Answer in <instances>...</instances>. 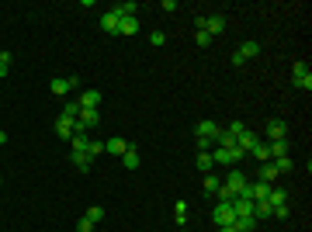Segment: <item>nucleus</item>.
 Instances as JSON below:
<instances>
[{
	"instance_id": "obj_1",
	"label": "nucleus",
	"mask_w": 312,
	"mask_h": 232,
	"mask_svg": "<svg viewBox=\"0 0 312 232\" xmlns=\"http://www.w3.org/2000/svg\"><path fill=\"white\" fill-rule=\"evenodd\" d=\"M101 125V115H97V108H80L77 121H73V128H77V135H87L90 128H97Z\"/></svg>"
},
{
	"instance_id": "obj_2",
	"label": "nucleus",
	"mask_w": 312,
	"mask_h": 232,
	"mask_svg": "<svg viewBox=\"0 0 312 232\" xmlns=\"http://www.w3.org/2000/svg\"><path fill=\"white\" fill-rule=\"evenodd\" d=\"M292 83L302 87V90H312V70H309V63H295V66H292Z\"/></svg>"
},
{
	"instance_id": "obj_3",
	"label": "nucleus",
	"mask_w": 312,
	"mask_h": 232,
	"mask_svg": "<svg viewBox=\"0 0 312 232\" xmlns=\"http://www.w3.org/2000/svg\"><path fill=\"white\" fill-rule=\"evenodd\" d=\"M77 87H80L77 77H52V83H49V90H52L56 97H66V94L77 90Z\"/></svg>"
},
{
	"instance_id": "obj_4",
	"label": "nucleus",
	"mask_w": 312,
	"mask_h": 232,
	"mask_svg": "<svg viewBox=\"0 0 312 232\" xmlns=\"http://www.w3.org/2000/svg\"><path fill=\"white\" fill-rule=\"evenodd\" d=\"M239 159H243L239 149H219V146L212 149V163H219V166H236Z\"/></svg>"
},
{
	"instance_id": "obj_5",
	"label": "nucleus",
	"mask_w": 312,
	"mask_h": 232,
	"mask_svg": "<svg viewBox=\"0 0 312 232\" xmlns=\"http://www.w3.org/2000/svg\"><path fill=\"white\" fill-rule=\"evenodd\" d=\"M194 132H198V139H208V142L215 146V139H219L222 125H219V121H194Z\"/></svg>"
},
{
	"instance_id": "obj_6",
	"label": "nucleus",
	"mask_w": 312,
	"mask_h": 232,
	"mask_svg": "<svg viewBox=\"0 0 312 232\" xmlns=\"http://www.w3.org/2000/svg\"><path fill=\"white\" fill-rule=\"evenodd\" d=\"M222 184H226V187H229V191H233V194H239V191H243V187H246V184H250V177H246V173H243V170H229V173H226V180H222Z\"/></svg>"
},
{
	"instance_id": "obj_7",
	"label": "nucleus",
	"mask_w": 312,
	"mask_h": 232,
	"mask_svg": "<svg viewBox=\"0 0 312 232\" xmlns=\"http://www.w3.org/2000/svg\"><path fill=\"white\" fill-rule=\"evenodd\" d=\"M260 139H257V132H250V128H243L239 135H236V149L246 156V153H253V146H257Z\"/></svg>"
},
{
	"instance_id": "obj_8",
	"label": "nucleus",
	"mask_w": 312,
	"mask_h": 232,
	"mask_svg": "<svg viewBox=\"0 0 312 232\" xmlns=\"http://www.w3.org/2000/svg\"><path fill=\"white\" fill-rule=\"evenodd\" d=\"M233 205H215V208H212V222H215V226H233Z\"/></svg>"
},
{
	"instance_id": "obj_9",
	"label": "nucleus",
	"mask_w": 312,
	"mask_h": 232,
	"mask_svg": "<svg viewBox=\"0 0 312 232\" xmlns=\"http://www.w3.org/2000/svg\"><path fill=\"white\" fill-rule=\"evenodd\" d=\"M129 146H132L129 139L115 135V139H108V142H104V153H111V156H125V153H129Z\"/></svg>"
},
{
	"instance_id": "obj_10",
	"label": "nucleus",
	"mask_w": 312,
	"mask_h": 232,
	"mask_svg": "<svg viewBox=\"0 0 312 232\" xmlns=\"http://www.w3.org/2000/svg\"><path fill=\"white\" fill-rule=\"evenodd\" d=\"M205 31H208V35H212V42H215V38L226 31V17H222V14H215V17H205Z\"/></svg>"
},
{
	"instance_id": "obj_11",
	"label": "nucleus",
	"mask_w": 312,
	"mask_h": 232,
	"mask_svg": "<svg viewBox=\"0 0 312 232\" xmlns=\"http://www.w3.org/2000/svg\"><path fill=\"white\" fill-rule=\"evenodd\" d=\"M288 135V121H281V118H271L267 121V139L274 142V139H285Z\"/></svg>"
},
{
	"instance_id": "obj_12",
	"label": "nucleus",
	"mask_w": 312,
	"mask_h": 232,
	"mask_svg": "<svg viewBox=\"0 0 312 232\" xmlns=\"http://www.w3.org/2000/svg\"><path fill=\"white\" fill-rule=\"evenodd\" d=\"M118 24H122V17H118L115 10H104V14H101V28H104L108 35H118Z\"/></svg>"
},
{
	"instance_id": "obj_13",
	"label": "nucleus",
	"mask_w": 312,
	"mask_h": 232,
	"mask_svg": "<svg viewBox=\"0 0 312 232\" xmlns=\"http://www.w3.org/2000/svg\"><path fill=\"white\" fill-rule=\"evenodd\" d=\"M56 135L70 142V139L77 135V128H73V118H63V115H59V121H56Z\"/></svg>"
},
{
	"instance_id": "obj_14",
	"label": "nucleus",
	"mask_w": 312,
	"mask_h": 232,
	"mask_svg": "<svg viewBox=\"0 0 312 232\" xmlns=\"http://www.w3.org/2000/svg\"><path fill=\"white\" fill-rule=\"evenodd\" d=\"M236 56L246 63V59H253V56H260V42H243L239 49H236Z\"/></svg>"
},
{
	"instance_id": "obj_15",
	"label": "nucleus",
	"mask_w": 312,
	"mask_h": 232,
	"mask_svg": "<svg viewBox=\"0 0 312 232\" xmlns=\"http://www.w3.org/2000/svg\"><path fill=\"white\" fill-rule=\"evenodd\" d=\"M267 153H271V159L288 156V139H274V142H267Z\"/></svg>"
},
{
	"instance_id": "obj_16",
	"label": "nucleus",
	"mask_w": 312,
	"mask_h": 232,
	"mask_svg": "<svg viewBox=\"0 0 312 232\" xmlns=\"http://www.w3.org/2000/svg\"><path fill=\"white\" fill-rule=\"evenodd\" d=\"M77 104L80 108H97V104H101V90H83Z\"/></svg>"
},
{
	"instance_id": "obj_17",
	"label": "nucleus",
	"mask_w": 312,
	"mask_h": 232,
	"mask_svg": "<svg viewBox=\"0 0 312 232\" xmlns=\"http://www.w3.org/2000/svg\"><path fill=\"white\" fill-rule=\"evenodd\" d=\"M118 17H136V10H139V3L136 0H125V3H118V7H111Z\"/></svg>"
},
{
	"instance_id": "obj_18",
	"label": "nucleus",
	"mask_w": 312,
	"mask_h": 232,
	"mask_svg": "<svg viewBox=\"0 0 312 232\" xmlns=\"http://www.w3.org/2000/svg\"><path fill=\"white\" fill-rule=\"evenodd\" d=\"M260 180H264V184H274V180H278V166H274V159H267V163L260 166Z\"/></svg>"
},
{
	"instance_id": "obj_19",
	"label": "nucleus",
	"mask_w": 312,
	"mask_h": 232,
	"mask_svg": "<svg viewBox=\"0 0 312 232\" xmlns=\"http://www.w3.org/2000/svg\"><path fill=\"white\" fill-rule=\"evenodd\" d=\"M70 159L77 163V166L83 170V173L90 170V156H87V149H70Z\"/></svg>"
},
{
	"instance_id": "obj_20",
	"label": "nucleus",
	"mask_w": 312,
	"mask_h": 232,
	"mask_svg": "<svg viewBox=\"0 0 312 232\" xmlns=\"http://www.w3.org/2000/svg\"><path fill=\"white\" fill-rule=\"evenodd\" d=\"M122 166L125 170H139V149L136 146H129V153L122 156Z\"/></svg>"
},
{
	"instance_id": "obj_21",
	"label": "nucleus",
	"mask_w": 312,
	"mask_h": 232,
	"mask_svg": "<svg viewBox=\"0 0 312 232\" xmlns=\"http://www.w3.org/2000/svg\"><path fill=\"white\" fill-rule=\"evenodd\" d=\"M136 31H139V21H136V17H122L118 35H136Z\"/></svg>"
},
{
	"instance_id": "obj_22",
	"label": "nucleus",
	"mask_w": 312,
	"mask_h": 232,
	"mask_svg": "<svg viewBox=\"0 0 312 232\" xmlns=\"http://www.w3.org/2000/svg\"><path fill=\"white\" fill-rule=\"evenodd\" d=\"M285 201H288V194H285L281 187H271V194H267V205L274 208V205H285Z\"/></svg>"
},
{
	"instance_id": "obj_23",
	"label": "nucleus",
	"mask_w": 312,
	"mask_h": 232,
	"mask_svg": "<svg viewBox=\"0 0 312 232\" xmlns=\"http://www.w3.org/2000/svg\"><path fill=\"white\" fill-rule=\"evenodd\" d=\"M194 163H198V170H201V173H212V166H215V163H212V153H198V159H194Z\"/></svg>"
},
{
	"instance_id": "obj_24",
	"label": "nucleus",
	"mask_w": 312,
	"mask_h": 232,
	"mask_svg": "<svg viewBox=\"0 0 312 232\" xmlns=\"http://www.w3.org/2000/svg\"><path fill=\"white\" fill-rule=\"evenodd\" d=\"M219 187H222V180H219L215 173H205V194H215Z\"/></svg>"
},
{
	"instance_id": "obj_25",
	"label": "nucleus",
	"mask_w": 312,
	"mask_h": 232,
	"mask_svg": "<svg viewBox=\"0 0 312 232\" xmlns=\"http://www.w3.org/2000/svg\"><path fill=\"white\" fill-rule=\"evenodd\" d=\"M83 219H90V222H94V226H97V222H101V219H104V208H101V205H90V208H87V215H83Z\"/></svg>"
},
{
	"instance_id": "obj_26",
	"label": "nucleus",
	"mask_w": 312,
	"mask_h": 232,
	"mask_svg": "<svg viewBox=\"0 0 312 232\" xmlns=\"http://www.w3.org/2000/svg\"><path fill=\"white\" fill-rule=\"evenodd\" d=\"M253 226H257V219H233V229L236 232H250Z\"/></svg>"
},
{
	"instance_id": "obj_27",
	"label": "nucleus",
	"mask_w": 312,
	"mask_h": 232,
	"mask_svg": "<svg viewBox=\"0 0 312 232\" xmlns=\"http://www.w3.org/2000/svg\"><path fill=\"white\" fill-rule=\"evenodd\" d=\"M187 208H191L187 201H177V205H173V212H177V222H180V226L187 222Z\"/></svg>"
},
{
	"instance_id": "obj_28",
	"label": "nucleus",
	"mask_w": 312,
	"mask_h": 232,
	"mask_svg": "<svg viewBox=\"0 0 312 232\" xmlns=\"http://www.w3.org/2000/svg\"><path fill=\"white\" fill-rule=\"evenodd\" d=\"M253 156H257L260 163H267V159H271V153H267V142H257V146H253Z\"/></svg>"
},
{
	"instance_id": "obj_29",
	"label": "nucleus",
	"mask_w": 312,
	"mask_h": 232,
	"mask_svg": "<svg viewBox=\"0 0 312 232\" xmlns=\"http://www.w3.org/2000/svg\"><path fill=\"white\" fill-rule=\"evenodd\" d=\"M194 42H198V45L205 49V45H212V35H208L205 28H198V31H194Z\"/></svg>"
},
{
	"instance_id": "obj_30",
	"label": "nucleus",
	"mask_w": 312,
	"mask_h": 232,
	"mask_svg": "<svg viewBox=\"0 0 312 232\" xmlns=\"http://www.w3.org/2000/svg\"><path fill=\"white\" fill-rule=\"evenodd\" d=\"M77 115H80V104L77 101H70V104L63 108V118H73V121H77Z\"/></svg>"
},
{
	"instance_id": "obj_31",
	"label": "nucleus",
	"mask_w": 312,
	"mask_h": 232,
	"mask_svg": "<svg viewBox=\"0 0 312 232\" xmlns=\"http://www.w3.org/2000/svg\"><path fill=\"white\" fill-rule=\"evenodd\" d=\"M101 153H104V142H94V139H90V142H87V156L94 159V156H101Z\"/></svg>"
},
{
	"instance_id": "obj_32",
	"label": "nucleus",
	"mask_w": 312,
	"mask_h": 232,
	"mask_svg": "<svg viewBox=\"0 0 312 232\" xmlns=\"http://www.w3.org/2000/svg\"><path fill=\"white\" fill-rule=\"evenodd\" d=\"M274 166H278V173H292V159H288V156L274 159Z\"/></svg>"
},
{
	"instance_id": "obj_33",
	"label": "nucleus",
	"mask_w": 312,
	"mask_h": 232,
	"mask_svg": "<svg viewBox=\"0 0 312 232\" xmlns=\"http://www.w3.org/2000/svg\"><path fill=\"white\" fill-rule=\"evenodd\" d=\"M7 70H10V52H0V80L7 77Z\"/></svg>"
},
{
	"instance_id": "obj_34",
	"label": "nucleus",
	"mask_w": 312,
	"mask_h": 232,
	"mask_svg": "<svg viewBox=\"0 0 312 232\" xmlns=\"http://www.w3.org/2000/svg\"><path fill=\"white\" fill-rule=\"evenodd\" d=\"M150 45H156V49L166 45V35H163V31H153V35H150Z\"/></svg>"
},
{
	"instance_id": "obj_35",
	"label": "nucleus",
	"mask_w": 312,
	"mask_h": 232,
	"mask_svg": "<svg viewBox=\"0 0 312 232\" xmlns=\"http://www.w3.org/2000/svg\"><path fill=\"white\" fill-rule=\"evenodd\" d=\"M77 232H94V222H90V219H80V222H77Z\"/></svg>"
},
{
	"instance_id": "obj_36",
	"label": "nucleus",
	"mask_w": 312,
	"mask_h": 232,
	"mask_svg": "<svg viewBox=\"0 0 312 232\" xmlns=\"http://www.w3.org/2000/svg\"><path fill=\"white\" fill-rule=\"evenodd\" d=\"M219 232H236V229L233 226H219Z\"/></svg>"
},
{
	"instance_id": "obj_37",
	"label": "nucleus",
	"mask_w": 312,
	"mask_h": 232,
	"mask_svg": "<svg viewBox=\"0 0 312 232\" xmlns=\"http://www.w3.org/2000/svg\"><path fill=\"white\" fill-rule=\"evenodd\" d=\"M3 142H7V132H3V128H0V146H3Z\"/></svg>"
},
{
	"instance_id": "obj_38",
	"label": "nucleus",
	"mask_w": 312,
	"mask_h": 232,
	"mask_svg": "<svg viewBox=\"0 0 312 232\" xmlns=\"http://www.w3.org/2000/svg\"><path fill=\"white\" fill-rule=\"evenodd\" d=\"M180 232H184V229H180Z\"/></svg>"
}]
</instances>
